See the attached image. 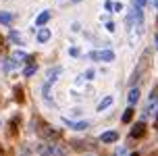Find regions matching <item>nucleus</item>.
<instances>
[{
	"label": "nucleus",
	"instance_id": "nucleus-1",
	"mask_svg": "<svg viewBox=\"0 0 158 156\" xmlns=\"http://www.w3.org/2000/svg\"><path fill=\"white\" fill-rule=\"evenodd\" d=\"M89 58L92 61H106V62H110V61H114V52L112 50H102V52H89Z\"/></svg>",
	"mask_w": 158,
	"mask_h": 156
},
{
	"label": "nucleus",
	"instance_id": "nucleus-2",
	"mask_svg": "<svg viewBox=\"0 0 158 156\" xmlns=\"http://www.w3.org/2000/svg\"><path fill=\"white\" fill-rule=\"evenodd\" d=\"M63 123L67 125V127H71V129H75V131H83V129H87V121H69V119H63Z\"/></svg>",
	"mask_w": 158,
	"mask_h": 156
},
{
	"label": "nucleus",
	"instance_id": "nucleus-3",
	"mask_svg": "<svg viewBox=\"0 0 158 156\" xmlns=\"http://www.w3.org/2000/svg\"><path fill=\"white\" fill-rule=\"evenodd\" d=\"M143 133H146V123H142V121H139V123L133 125V129H131V133H129V137H131V140H135V137H142Z\"/></svg>",
	"mask_w": 158,
	"mask_h": 156
},
{
	"label": "nucleus",
	"instance_id": "nucleus-4",
	"mask_svg": "<svg viewBox=\"0 0 158 156\" xmlns=\"http://www.w3.org/2000/svg\"><path fill=\"white\" fill-rule=\"evenodd\" d=\"M117 140H118L117 131H104L100 135V141H104V144H112V141H117Z\"/></svg>",
	"mask_w": 158,
	"mask_h": 156
},
{
	"label": "nucleus",
	"instance_id": "nucleus-5",
	"mask_svg": "<svg viewBox=\"0 0 158 156\" xmlns=\"http://www.w3.org/2000/svg\"><path fill=\"white\" fill-rule=\"evenodd\" d=\"M48 21H50V11H44V13H40V15H38V19H35V25H38V27H44Z\"/></svg>",
	"mask_w": 158,
	"mask_h": 156
},
{
	"label": "nucleus",
	"instance_id": "nucleus-6",
	"mask_svg": "<svg viewBox=\"0 0 158 156\" xmlns=\"http://www.w3.org/2000/svg\"><path fill=\"white\" fill-rule=\"evenodd\" d=\"M110 104H112V98H110V96H106V98H102V100H100V104H98V112H102V110H106L108 106H110Z\"/></svg>",
	"mask_w": 158,
	"mask_h": 156
},
{
	"label": "nucleus",
	"instance_id": "nucleus-7",
	"mask_svg": "<svg viewBox=\"0 0 158 156\" xmlns=\"http://www.w3.org/2000/svg\"><path fill=\"white\" fill-rule=\"evenodd\" d=\"M137 100H139V90L137 87H131L129 90V104H135Z\"/></svg>",
	"mask_w": 158,
	"mask_h": 156
},
{
	"label": "nucleus",
	"instance_id": "nucleus-8",
	"mask_svg": "<svg viewBox=\"0 0 158 156\" xmlns=\"http://www.w3.org/2000/svg\"><path fill=\"white\" fill-rule=\"evenodd\" d=\"M58 73H60V69H50V71H48V75H46V81H48V83L56 81V79H58Z\"/></svg>",
	"mask_w": 158,
	"mask_h": 156
},
{
	"label": "nucleus",
	"instance_id": "nucleus-9",
	"mask_svg": "<svg viewBox=\"0 0 158 156\" xmlns=\"http://www.w3.org/2000/svg\"><path fill=\"white\" fill-rule=\"evenodd\" d=\"M48 40H50V31H48V29H40V31H38V42L46 44Z\"/></svg>",
	"mask_w": 158,
	"mask_h": 156
},
{
	"label": "nucleus",
	"instance_id": "nucleus-10",
	"mask_svg": "<svg viewBox=\"0 0 158 156\" xmlns=\"http://www.w3.org/2000/svg\"><path fill=\"white\" fill-rule=\"evenodd\" d=\"M10 42H13V44H23V38H21V33L13 31V33H10Z\"/></svg>",
	"mask_w": 158,
	"mask_h": 156
},
{
	"label": "nucleus",
	"instance_id": "nucleus-11",
	"mask_svg": "<svg viewBox=\"0 0 158 156\" xmlns=\"http://www.w3.org/2000/svg\"><path fill=\"white\" fill-rule=\"evenodd\" d=\"M10 21H13V15H10V13H0V23H10Z\"/></svg>",
	"mask_w": 158,
	"mask_h": 156
},
{
	"label": "nucleus",
	"instance_id": "nucleus-12",
	"mask_svg": "<svg viewBox=\"0 0 158 156\" xmlns=\"http://www.w3.org/2000/svg\"><path fill=\"white\" fill-rule=\"evenodd\" d=\"M131 119H133V108H127L123 115V123H131Z\"/></svg>",
	"mask_w": 158,
	"mask_h": 156
},
{
	"label": "nucleus",
	"instance_id": "nucleus-13",
	"mask_svg": "<svg viewBox=\"0 0 158 156\" xmlns=\"http://www.w3.org/2000/svg\"><path fill=\"white\" fill-rule=\"evenodd\" d=\"M27 56L29 54H25V52H15V54H13V61L21 62V61H27Z\"/></svg>",
	"mask_w": 158,
	"mask_h": 156
},
{
	"label": "nucleus",
	"instance_id": "nucleus-14",
	"mask_svg": "<svg viewBox=\"0 0 158 156\" xmlns=\"http://www.w3.org/2000/svg\"><path fill=\"white\" fill-rule=\"evenodd\" d=\"M33 73H35V65H33V61H31L27 67H25V75H27V77H31Z\"/></svg>",
	"mask_w": 158,
	"mask_h": 156
},
{
	"label": "nucleus",
	"instance_id": "nucleus-15",
	"mask_svg": "<svg viewBox=\"0 0 158 156\" xmlns=\"http://www.w3.org/2000/svg\"><path fill=\"white\" fill-rule=\"evenodd\" d=\"M23 98H25V96H23V90L17 86V87H15V100H17V102H23Z\"/></svg>",
	"mask_w": 158,
	"mask_h": 156
},
{
	"label": "nucleus",
	"instance_id": "nucleus-16",
	"mask_svg": "<svg viewBox=\"0 0 158 156\" xmlns=\"http://www.w3.org/2000/svg\"><path fill=\"white\" fill-rule=\"evenodd\" d=\"M121 8H123L121 2H112V11H114V13H121Z\"/></svg>",
	"mask_w": 158,
	"mask_h": 156
},
{
	"label": "nucleus",
	"instance_id": "nucleus-17",
	"mask_svg": "<svg viewBox=\"0 0 158 156\" xmlns=\"http://www.w3.org/2000/svg\"><path fill=\"white\" fill-rule=\"evenodd\" d=\"M17 123H19V119H13V123H10V131H13V133H17Z\"/></svg>",
	"mask_w": 158,
	"mask_h": 156
},
{
	"label": "nucleus",
	"instance_id": "nucleus-18",
	"mask_svg": "<svg viewBox=\"0 0 158 156\" xmlns=\"http://www.w3.org/2000/svg\"><path fill=\"white\" fill-rule=\"evenodd\" d=\"M94 73H96V71H92V69H87L85 73H83V77H85V79H92V77H94Z\"/></svg>",
	"mask_w": 158,
	"mask_h": 156
},
{
	"label": "nucleus",
	"instance_id": "nucleus-19",
	"mask_svg": "<svg viewBox=\"0 0 158 156\" xmlns=\"http://www.w3.org/2000/svg\"><path fill=\"white\" fill-rule=\"evenodd\" d=\"M106 29H108V31H114V23H112V21H106Z\"/></svg>",
	"mask_w": 158,
	"mask_h": 156
},
{
	"label": "nucleus",
	"instance_id": "nucleus-20",
	"mask_svg": "<svg viewBox=\"0 0 158 156\" xmlns=\"http://www.w3.org/2000/svg\"><path fill=\"white\" fill-rule=\"evenodd\" d=\"M150 2H152V4H154V6L158 8V0H150Z\"/></svg>",
	"mask_w": 158,
	"mask_h": 156
},
{
	"label": "nucleus",
	"instance_id": "nucleus-21",
	"mask_svg": "<svg viewBox=\"0 0 158 156\" xmlns=\"http://www.w3.org/2000/svg\"><path fill=\"white\" fill-rule=\"evenodd\" d=\"M156 46H158V36H156Z\"/></svg>",
	"mask_w": 158,
	"mask_h": 156
},
{
	"label": "nucleus",
	"instance_id": "nucleus-22",
	"mask_svg": "<svg viewBox=\"0 0 158 156\" xmlns=\"http://www.w3.org/2000/svg\"><path fill=\"white\" fill-rule=\"evenodd\" d=\"M73 2H81V0H73Z\"/></svg>",
	"mask_w": 158,
	"mask_h": 156
},
{
	"label": "nucleus",
	"instance_id": "nucleus-23",
	"mask_svg": "<svg viewBox=\"0 0 158 156\" xmlns=\"http://www.w3.org/2000/svg\"><path fill=\"white\" fill-rule=\"evenodd\" d=\"M0 152H2V150H0Z\"/></svg>",
	"mask_w": 158,
	"mask_h": 156
}]
</instances>
